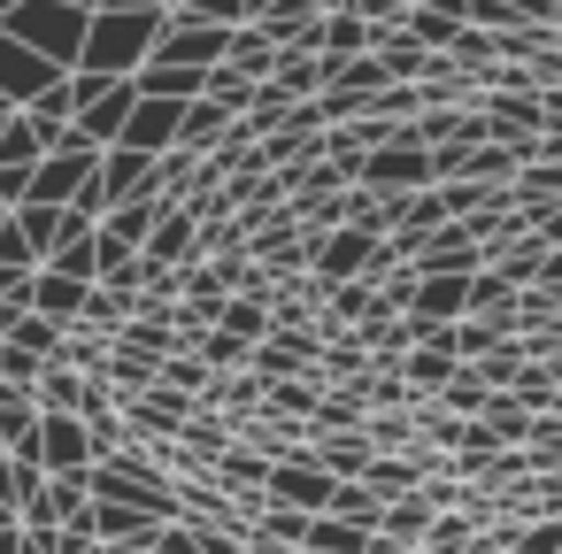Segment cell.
<instances>
[{"mask_svg": "<svg viewBox=\"0 0 562 554\" xmlns=\"http://www.w3.org/2000/svg\"><path fill=\"white\" fill-rule=\"evenodd\" d=\"M86 393H93V377H78L70 362H47V370H40V385H32L40 416H78V408H86Z\"/></svg>", "mask_w": 562, "mask_h": 554, "instance_id": "cell-17", "label": "cell"}, {"mask_svg": "<svg viewBox=\"0 0 562 554\" xmlns=\"http://www.w3.org/2000/svg\"><path fill=\"white\" fill-rule=\"evenodd\" d=\"M539 109H547V132H562V86H554V93H539Z\"/></svg>", "mask_w": 562, "mask_h": 554, "instance_id": "cell-29", "label": "cell"}, {"mask_svg": "<svg viewBox=\"0 0 562 554\" xmlns=\"http://www.w3.org/2000/svg\"><path fill=\"white\" fill-rule=\"evenodd\" d=\"M139 109V86L132 78H86V109H78V139L86 147H116L124 124Z\"/></svg>", "mask_w": 562, "mask_h": 554, "instance_id": "cell-5", "label": "cell"}, {"mask_svg": "<svg viewBox=\"0 0 562 554\" xmlns=\"http://www.w3.org/2000/svg\"><path fill=\"white\" fill-rule=\"evenodd\" d=\"M416 9V0H355V16H370V24H401Z\"/></svg>", "mask_w": 562, "mask_h": 554, "instance_id": "cell-28", "label": "cell"}, {"mask_svg": "<svg viewBox=\"0 0 562 554\" xmlns=\"http://www.w3.org/2000/svg\"><path fill=\"white\" fill-rule=\"evenodd\" d=\"M301 9H316V16H339V9H355V0H301Z\"/></svg>", "mask_w": 562, "mask_h": 554, "instance_id": "cell-31", "label": "cell"}, {"mask_svg": "<svg viewBox=\"0 0 562 554\" xmlns=\"http://www.w3.org/2000/svg\"><path fill=\"white\" fill-rule=\"evenodd\" d=\"M162 9H101L86 24V55H78V78H139L155 39H162Z\"/></svg>", "mask_w": 562, "mask_h": 554, "instance_id": "cell-1", "label": "cell"}, {"mask_svg": "<svg viewBox=\"0 0 562 554\" xmlns=\"http://www.w3.org/2000/svg\"><path fill=\"white\" fill-rule=\"evenodd\" d=\"M101 454H93V431L78 423V416H40V470L47 477H63V470H93Z\"/></svg>", "mask_w": 562, "mask_h": 554, "instance_id": "cell-13", "label": "cell"}, {"mask_svg": "<svg viewBox=\"0 0 562 554\" xmlns=\"http://www.w3.org/2000/svg\"><path fill=\"white\" fill-rule=\"evenodd\" d=\"M224 132H232V109H216V101H186V124H178V147H186V155H216Z\"/></svg>", "mask_w": 562, "mask_h": 554, "instance_id": "cell-21", "label": "cell"}, {"mask_svg": "<svg viewBox=\"0 0 562 554\" xmlns=\"http://www.w3.org/2000/svg\"><path fill=\"white\" fill-rule=\"evenodd\" d=\"M93 170H101V147H86V139L70 132L63 147H47V155H40V170H32V193H24V201H40V208H70V201H86Z\"/></svg>", "mask_w": 562, "mask_h": 554, "instance_id": "cell-4", "label": "cell"}, {"mask_svg": "<svg viewBox=\"0 0 562 554\" xmlns=\"http://www.w3.org/2000/svg\"><path fill=\"white\" fill-rule=\"evenodd\" d=\"M63 70L47 63V55H32L24 39H9V32H0V101H16V109H32L47 86H55Z\"/></svg>", "mask_w": 562, "mask_h": 554, "instance_id": "cell-11", "label": "cell"}, {"mask_svg": "<svg viewBox=\"0 0 562 554\" xmlns=\"http://www.w3.org/2000/svg\"><path fill=\"white\" fill-rule=\"evenodd\" d=\"M86 9H70V0H24L16 9V24H0L9 39H24L32 55H47L55 70H78V55H86Z\"/></svg>", "mask_w": 562, "mask_h": 554, "instance_id": "cell-2", "label": "cell"}, {"mask_svg": "<svg viewBox=\"0 0 562 554\" xmlns=\"http://www.w3.org/2000/svg\"><path fill=\"white\" fill-rule=\"evenodd\" d=\"M178 124H186V101H155V93H139V109H132V124H124V139H116V147L170 155V147H178Z\"/></svg>", "mask_w": 562, "mask_h": 554, "instance_id": "cell-14", "label": "cell"}, {"mask_svg": "<svg viewBox=\"0 0 562 554\" xmlns=\"http://www.w3.org/2000/svg\"><path fill=\"white\" fill-rule=\"evenodd\" d=\"M454 370H462L454 331H431L424 347H408V354H401V377H408V393H416V400H439V393L454 385Z\"/></svg>", "mask_w": 562, "mask_h": 554, "instance_id": "cell-12", "label": "cell"}, {"mask_svg": "<svg viewBox=\"0 0 562 554\" xmlns=\"http://www.w3.org/2000/svg\"><path fill=\"white\" fill-rule=\"evenodd\" d=\"M0 470H9V454H0Z\"/></svg>", "mask_w": 562, "mask_h": 554, "instance_id": "cell-35", "label": "cell"}, {"mask_svg": "<svg viewBox=\"0 0 562 554\" xmlns=\"http://www.w3.org/2000/svg\"><path fill=\"white\" fill-rule=\"evenodd\" d=\"M0 554H24V523H16V531H0Z\"/></svg>", "mask_w": 562, "mask_h": 554, "instance_id": "cell-32", "label": "cell"}, {"mask_svg": "<svg viewBox=\"0 0 562 554\" xmlns=\"http://www.w3.org/2000/svg\"><path fill=\"white\" fill-rule=\"evenodd\" d=\"M0 454H40V400L0 393Z\"/></svg>", "mask_w": 562, "mask_h": 554, "instance_id": "cell-18", "label": "cell"}, {"mask_svg": "<svg viewBox=\"0 0 562 554\" xmlns=\"http://www.w3.org/2000/svg\"><path fill=\"white\" fill-rule=\"evenodd\" d=\"M139 262H147V278L193 270V262H201V216H193V208H162V224H155L147 247H139Z\"/></svg>", "mask_w": 562, "mask_h": 554, "instance_id": "cell-8", "label": "cell"}, {"mask_svg": "<svg viewBox=\"0 0 562 554\" xmlns=\"http://www.w3.org/2000/svg\"><path fill=\"white\" fill-rule=\"evenodd\" d=\"M485 400H493V385H485V377L462 362V370H454V385H447L431 408H447V416H485Z\"/></svg>", "mask_w": 562, "mask_h": 554, "instance_id": "cell-26", "label": "cell"}, {"mask_svg": "<svg viewBox=\"0 0 562 554\" xmlns=\"http://www.w3.org/2000/svg\"><path fill=\"white\" fill-rule=\"evenodd\" d=\"M370 255H378V231H362V224H339V231H324L316 239V285L331 293V285H355V278H370Z\"/></svg>", "mask_w": 562, "mask_h": 554, "instance_id": "cell-7", "label": "cell"}, {"mask_svg": "<svg viewBox=\"0 0 562 554\" xmlns=\"http://www.w3.org/2000/svg\"><path fill=\"white\" fill-rule=\"evenodd\" d=\"M331 485H339V477H331L316 454H308V462H270V477H262V493H270L278 508H301V516H324V508H331Z\"/></svg>", "mask_w": 562, "mask_h": 554, "instance_id": "cell-9", "label": "cell"}, {"mask_svg": "<svg viewBox=\"0 0 562 554\" xmlns=\"http://www.w3.org/2000/svg\"><path fill=\"white\" fill-rule=\"evenodd\" d=\"M93 508V470H63L47 477V523H78Z\"/></svg>", "mask_w": 562, "mask_h": 554, "instance_id": "cell-22", "label": "cell"}, {"mask_svg": "<svg viewBox=\"0 0 562 554\" xmlns=\"http://www.w3.org/2000/svg\"><path fill=\"white\" fill-rule=\"evenodd\" d=\"M408 262H416L424 278H477V270H485V247H477V231H470V224H439Z\"/></svg>", "mask_w": 562, "mask_h": 554, "instance_id": "cell-10", "label": "cell"}, {"mask_svg": "<svg viewBox=\"0 0 562 554\" xmlns=\"http://www.w3.org/2000/svg\"><path fill=\"white\" fill-rule=\"evenodd\" d=\"M301 554H370V531L362 523H339V516H308Z\"/></svg>", "mask_w": 562, "mask_h": 554, "instance_id": "cell-23", "label": "cell"}, {"mask_svg": "<svg viewBox=\"0 0 562 554\" xmlns=\"http://www.w3.org/2000/svg\"><path fill=\"white\" fill-rule=\"evenodd\" d=\"M162 385H170L178 400H209V385H216V370H209L201 354H170V362H162Z\"/></svg>", "mask_w": 562, "mask_h": 554, "instance_id": "cell-25", "label": "cell"}, {"mask_svg": "<svg viewBox=\"0 0 562 554\" xmlns=\"http://www.w3.org/2000/svg\"><path fill=\"white\" fill-rule=\"evenodd\" d=\"M16 9H24V0H0V24H16Z\"/></svg>", "mask_w": 562, "mask_h": 554, "instance_id": "cell-33", "label": "cell"}, {"mask_svg": "<svg viewBox=\"0 0 562 554\" xmlns=\"http://www.w3.org/2000/svg\"><path fill=\"white\" fill-rule=\"evenodd\" d=\"M216 331H232L239 347H262V339H270V301H255V293H224Z\"/></svg>", "mask_w": 562, "mask_h": 554, "instance_id": "cell-20", "label": "cell"}, {"mask_svg": "<svg viewBox=\"0 0 562 554\" xmlns=\"http://www.w3.org/2000/svg\"><path fill=\"white\" fill-rule=\"evenodd\" d=\"M86 301H93V285H86V278H63V270H47V262H40V278H32V308H40L47 324H63V331H70V324L86 316Z\"/></svg>", "mask_w": 562, "mask_h": 554, "instance_id": "cell-15", "label": "cell"}, {"mask_svg": "<svg viewBox=\"0 0 562 554\" xmlns=\"http://www.w3.org/2000/svg\"><path fill=\"white\" fill-rule=\"evenodd\" d=\"M224 70H239V78H255V86H270V70H278V39H270L262 24H247V32H232V39H224Z\"/></svg>", "mask_w": 562, "mask_h": 554, "instance_id": "cell-16", "label": "cell"}, {"mask_svg": "<svg viewBox=\"0 0 562 554\" xmlns=\"http://www.w3.org/2000/svg\"><path fill=\"white\" fill-rule=\"evenodd\" d=\"M70 9H86V16H93V9H101V0H70Z\"/></svg>", "mask_w": 562, "mask_h": 554, "instance_id": "cell-34", "label": "cell"}, {"mask_svg": "<svg viewBox=\"0 0 562 554\" xmlns=\"http://www.w3.org/2000/svg\"><path fill=\"white\" fill-rule=\"evenodd\" d=\"M355 185H370V193H385V201H408V193L431 185V147H416L408 124H401V139H385L378 155L355 162Z\"/></svg>", "mask_w": 562, "mask_h": 554, "instance_id": "cell-3", "label": "cell"}, {"mask_svg": "<svg viewBox=\"0 0 562 554\" xmlns=\"http://www.w3.org/2000/svg\"><path fill=\"white\" fill-rule=\"evenodd\" d=\"M470 539H477V516L447 508V516H431V531H424V554H470Z\"/></svg>", "mask_w": 562, "mask_h": 554, "instance_id": "cell-27", "label": "cell"}, {"mask_svg": "<svg viewBox=\"0 0 562 554\" xmlns=\"http://www.w3.org/2000/svg\"><path fill=\"white\" fill-rule=\"evenodd\" d=\"M308 454H316L331 477H362V470H370V439H362V431H308Z\"/></svg>", "mask_w": 562, "mask_h": 554, "instance_id": "cell-19", "label": "cell"}, {"mask_svg": "<svg viewBox=\"0 0 562 554\" xmlns=\"http://www.w3.org/2000/svg\"><path fill=\"white\" fill-rule=\"evenodd\" d=\"M40 155H47V139H40V124H32V116L16 109L9 124H0V208H24Z\"/></svg>", "mask_w": 562, "mask_h": 554, "instance_id": "cell-6", "label": "cell"}, {"mask_svg": "<svg viewBox=\"0 0 562 554\" xmlns=\"http://www.w3.org/2000/svg\"><path fill=\"white\" fill-rule=\"evenodd\" d=\"M324 516H339V523H362V531H378V516H385V500L362 485V477H339L331 485V508Z\"/></svg>", "mask_w": 562, "mask_h": 554, "instance_id": "cell-24", "label": "cell"}, {"mask_svg": "<svg viewBox=\"0 0 562 554\" xmlns=\"http://www.w3.org/2000/svg\"><path fill=\"white\" fill-rule=\"evenodd\" d=\"M539 162H562V132H539Z\"/></svg>", "mask_w": 562, "mask_h": 554, "instance_id": "cell-30", "label": "cell"}]
</instances>
